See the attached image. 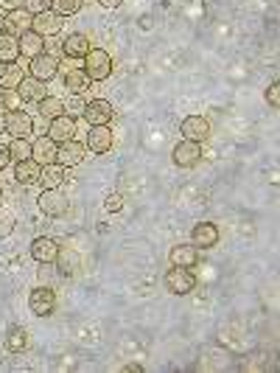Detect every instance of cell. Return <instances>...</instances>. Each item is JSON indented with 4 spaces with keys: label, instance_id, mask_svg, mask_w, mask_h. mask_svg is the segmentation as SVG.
Here are the masks:
<instances>
[{
    "label": "cell",
    "instance_id": "5",
    "mask_svg": "<svg viewBox=\"0 0 280 373\" xmlns=\"http://www.w3.org/2000/svg\"><path fill=\"white\" fill-rule=\"evenodd\" d=\"M28 73H31L34 79H40V81H51V79L59 73V59H56L53 54L42 51V54H37V56L31 59Z\"/></svg>",
    "mask_w": 280,
    "mask_h": 373
},
{
    "label": "cell",
    "instance_id": "31",
    "mask_svg": "<svg viewBox=\"0 0 280 373\" xmlns=\"http://www.w3.org/2000/svg\"><path fill=\"white\" fill-rule=\"evenodd\" d=\"M9 152H12V160H15V163L28 160V157H31V141H28V138H12Z\"/></svg>",
    "mask_w": 280,
    "mask_h": 373
},
{
    "label": "cell",
    "instance_id": "39",
    "mask_svg": "<svg viewBox=\"0 0 280 373\" xmlns=\"http://www.w3.org/2000/svg\"><path fill=\"white\" fill-rule=\"evenodd\" d=\"M9 163H12V152L6 143H0V168H6Z\"/></svg>",
    "mask_w": 280,
    "mask_h": 373
},
{
    "label": "cell",
    "instance_id": "36",
    "mask_svg": "<svg viewBox=\"0 0 280 373\" xmlns=\"http://www.w3.org/2000/svg\"><path fill=\"white\" fill-rule=\"evenodd\" d=\"M12 225H15L12 214H6L3 208H0V236H9L12 233Z\"/></svg>",
    "mask_w": 280,
    "mask_h": 373
},
{
    "label": "cell",
    "instance_id": "41",
    "mask_svg": "<svg viewBox=\"0 0 280 373\" xmlns=\"http://www.w3.org/2000/svg\"><path fill=\"white\" fill-rule=\"evenodd\" d=\"M124 370H126V373H132V370H135V373H140V370H143V367H140V365H138V362H132V365H126V367H124Z\"/></svg>",
    "mask_w": 280,
    "mask_h": 373
},
{
    "label": "cell",
    "instance_id": "26",
    "mask_svg": "<svg viewBox=\"0 0 280 373\" xmlns=\"http://www.w3.org/2000/svg\"><path fill=\"white\" fill-rule=\"evenodd\" d=\"M23 79H26V76H23V68H17V62L0 68V87H3V90H17V84H20Z\"/></svg>",
    "mask_w": 280,
    "mask_h": 373
},
{
    "label": "cell",
    "instance_id": "45",
    "mask_svg": "<svg viewBox=\"0 0 280 373\" xmlns=\"http://www.w3.org/2000/svg\"><path fill=\"white\" fill-rule=\"evenodd\" d=\"M0 68H3V65H0Z\"/></svg>",
    "mask_w": 280,
    "mask_h": 373
},
{
    "label": "cell",
    "instance_id": "35",
    "mask_svg": "<svg viewBox=\"0 0 280 373\" xmlns=\"http://www.w3.org/2000/svg\"><path fill=\"white\" fill-rule=\"evenodd\" d=\"M51 3H53V0H26V9H28L31 15H40V12H48Z\"/></svg>",
    "mask_w": 280,
    "mask_h": 373
},
{
    "label": "cell",
    "instance_id": "11",
    "mask_svg": "<svg viewBox=\"0 0 280 373\" xmlns=\"http://www.w3.org/2000/svg\"><path fill=\"white\" fill-rule=\"evenodd\" d=\"M84 154H87V146H84V143H79V141L73 138V141L59 143L56 163H59V166H65V168H73V166H79V163L84 160Z\"/></svg>",
    "mask_w": 280,
    "mask_h": 373
},
{
    "label": "cell",
    "instance_id": "19",
    "mask_svg": "<svg viewBox=\"0 0 280 373\" xmlns=\"http://www.w3.org/2000/svg\"><path fill=\"white\" fill-rule=\"evenodd\" d=\"M17 93H20V99H23V102H34V104H40V102L48 96L45 81H40V79H34V76L23 79V81L17 84Z\"/></svg>",
    "mask_w": 280,
    "mask_h": 373
},
{
    "label": "cell",
    "instance_id": "17",
    "mask_svg": "<svg viewBox=\"0 0 280 373\" xmlns=\"http://www.w3.org/2000/svg\"><path fill=\"white\" fill-rule=\"evenodd\" d=\"M171 267H185V269H191L199 264V247L194 244H176L171 247Z\"/></svg>",
    "mask_w": 280,
    "mask_h": 373
},
{
    "label": "cell",
    "instance_id": "40",
    "mask_svg": "<svg viewBox=\"0 0 280 373\" xmlns=\"http://www.w3.org/2000/svg\"><path fill=\"white\" fill-rule=\"evenodd\" d=\"M99 3H101L104 9H118V6L124 3V0H99Z\"/></svg>",
    "mask_w": 280,
    "mask_h": 373
},
{
    "label": "cell",
    "instance_id": "14",
    "mask_svg": "<svg viewBox=\"0 0 280 373\" xmlns=\"http://www.w3.org/2000/svg\"><path fill=\"white\" fill-rule=\"evenodd\" d=\"M56 154H59V143L48 135H42L40 141L31 143V157L40 163V166H48V163H56Z\"/></svg>",
    "mask_w": 280,
    "mask_h": 373
},
{
    "label": "cell",
    "instance_id": "44",
    "mask_svg": "<svg viewBox=\"0 0 280 373\" xmlns=\"http://www.w3.org/2000/svg\"><path fill=\"white\" fill-rule=\"evenodd\" d=\"M0 208H3V191H0Z\"/></svg>",
    "mask_w": 280,
    "mask_h": 373
},
{
    "label": "cell",
    "instance_id": "16",
    "mask_svg": "<svg viewBox=\"0 0 280 373\" xmlns=\"http://www.w3.org/2000/svg\"><path fill=\"white\" fill-rule=\"evenodd\" d=\"M56 255H59V244H56L53 239L37 236V239L31 241V258H34V261H40V264H53Z\"/></svg>",
    "mask_w": 280,
    "mask_h": 373
},
{
    "label": "cell",
    "instance_id": "21",
    "mask_svg": "<svg viewBox=\"0 0 280 373\" xmlns=\"http://www.w3.org/2000/svg\"><path fill=\"white\" fill-rule=\"evenodd\" d=\"M90 51V40L84 34H67V40L62 42V54L67 59H84Z\"/></svg>",
    "mask_w": 280,
    "mask_h": 373
},
{
    "label": "cell",
    "instance_id": "33",
    "mask_svg": "<svg viewBox=\"0 0 280 373\" xmlns=\"http://www.w3.org/2000/svg\"><path fill=\"white\" fill-rule=\"evenodd\" d=\"M84 104H87V102H84L81 96H73V99H67L65 113H67V116H81V113H84Z\"/></svg>",
    "mask_w": 280,
    "mask_h": 373
},
{
    "label": "cell",
    "instance_id": "12",
    "mask_svg": "<svg viewBox=\"0 0 280 373\" xmlns=\"http://www.w3.org/2000/svg\"><path fill=\"white\" fill-rule=\"evenodd\" d=\"M6 132L15 135V138H28V135L34 132V121H31V116L23 113V110H12V113H6Z\"/></svg>",
    "mask_w": 280,
    "mask_h": 373
},
{
    "label": "cell",
    "instance_id": "6",
    "mask_svg": "<svg viewBox=\"0 0 280 373\" xmlns=\"http://www.w3.org/2000/svg\"><path fill=\"white\" fill-rule=\"evenodd\" d=\"M179 132L185 135V141L202 143V141H208V135H211V121H208V118H202V116H188V118L182 121Z\"/></svg>",
    "mask_w": 280,
    "mask_h": 373
},
{
    "label": "cell",
    "instance_id": "18",
    "mask_svg": "<svg viewBox=\"0 0 280 373\" xmlns=\"http://www.w3.org/2000/svg\"><path fill=\"white\" fill-rule=\"evenodd\" d=\"M31 23H34V15H31L26 6H23V9H15V12H9V17H6V34L20 37V34L31 31Z\"/></svg>",
    "mask_w": 280,
    "mask_h": 373
},
{
    "label": "cell",
    "instance_id": "1",
    "mask_svg": "<svg viewBox=\"0 0 280 373\" xmlns=\"http://www.w3.org/2000/svg\"><path fill=\"white\" fill-rule=\"evenodd\" d=\"M84 73L90 81H104L113 76V56L104 48H90L84 56Z\"/></svg>",
    "mask_w": 280,
    "mask_h": 373
},
{
    "label": "cell",
    "instance_id": "8",
    "mask_svg": "<svg viewBox=\"0 0 280 373\" xmlns=\"http://www.w3.org/2000/svg\"><path fill=\"white\" fill-rule=\"evenodd\" d=\"M73 135H76V118H73V116L62 113V116L51 118V124H48V138H53L56 143H65V141H73Z\"/></svg>",
    "mask_w": 280,
    "mask_h": 373
},
{
    "label": "cell",
    "instance_id": "37",
    "mask_svg": "<svg viewBox=\"0 0 280 373\" xmlns=\"http://www.w3.org/2000/svg\"><path fill=\"white\" fill-rule=\"evenodd\" d=\"M104 208H107L110 214H118V211L124 208V197H121V194H110L107 203H104Z\"/></svg>",
    "mask_w": 280,
    "mask_h": 373
},
{
    "label": "cell",
    "instance_id": "4",
    "mask_svg": "<svg viewBox=\"0 0 280 373\" xmlns=\"http://www.w3.org/2000/svg\"><path fill=\"white\" fill-rule=\"evenodd\" d=\"M81 116L87 118L90 127H104V124L113 121L115 110H113V104H110L107 99H92L90 104H84V113H81Z\"/></svg>",
    "mask_w": 280,
    "mask_h": 373
},
{
    "label": "cell",
    "instance_id": "27",
    "mask_svg": "<svg viewBox=\"0 0 280 373\" xmlns=\"http://www.w3.org/2000/svg\"><path fill=\"white\" fill-rule=\"evenodd\" d=\"M56 261H59V269H62L65 275H76V269L81 267V258H79V253H76V250H67V247H59V255H56Z\"/></svg>",
    "mask_w": 280,
    "mask_h": 373
},
{
    "label": "cell",
    "instance_id": "22",
    "mask_svg": "<svg viewBox=\"0 0 280 373\" xmlns=\"http://www.w3.org/2000/svg\"><path fill=\"white\" fill-rule=\"evenodd\" d=\"M65 90H70L73 96H81L84 90H90V76L84 73V68H65Z\"/></svg>",
    "mask_w": 280,
    "mask_h": 373
},
{
    "label": "cell",
    "instance_id": "3",
    "mask_svg": "<svg viewBox=\"0 0 280 373\" xmlns=\"http://www.w3.org/2000/svg\"><path fill=\"white\" fill-rule=\"evenodd\" d=\"M28 309H31L37 317L53 315V309H56V292H53L51 287H37V289H31V295H28Z\"/></svg>",
    "mask_w": 280,
    "mask_h": 373
},
{
    "label": "cell",
    "instance_id": "24",
    "mask_svg": "<svg viewBox=\"0 0 280 373\" xmlns=\"http://www.w3.org/2000/svg\"><path fill=\"white\" fill-rule=\"evenodd\" d=\"M40 171H42V166H40L34 157H28V160H20V163L15 166V177H17V182H23V185H31V182H37V180H40Z\"/></svg>",
    "mask_w": 280,
    "mask_h": 373
},
{
    "label": "cell",
    "instance_id": "13",
    "mask_svg": "<svg viewBox=\"0 0 280 373\" xmlns=\"http://www.w3.org/2000/svg\"><path fill=\"white\" fill-rule=\"evenodd\" d=\"M191 244H194V247H202V250L216 247V244H219V228H216L213 222H199V225H194V230H191Z\"/></svg>",
    "mask_w": 280,
    "mask_h": 373
},
{
    "label": "cell",
    "instance_id": "28",
    "mask_svg": "<svg viewBox=\"0 0 280 373\" xmlns=\"http://www.w3.org/2000/svg\"><path fill=\"white\" fill-rule=\"evenodd\" d=\"M26 345H28V331L20 328V326L9 328V334H6V348H9L12 354H23Z\"/></svg>",
    "mask_w": 280,
    "mask_h": 373
},
{
    "label": "cell",
    "instance_id": "15",
    "mask_svg": "<svg viewBox=\"0 0 280 373\" xmlns=\"http://www.w3.org/2000/svg\"><path fill=\"white\" fill-rule=\"evenodd\" d=\"M67 197L59 194V189H51V191H42L40 197V208L45 216H65L67 214Z\"/></svg>",
    "mask_w": 280,
    "mask_h": 373
},
{
    "label": "cell",
    "instance_id": "32",
    "mask_svg": "<svg viewBox=\"0 0 280 373\" xmlns=\"http://www.w3.org/2000/svg\"><path fill=\"white\" fill-rule=\"evenodd\" d=\"M81 9V0H53L51 3V12H56L59 17H70Z\"/></svg>",
    "mask_w": 280,
    "mask_h": 373
},
{
    "label": "cell",
    "instance_id": "10",
    "mask_svg": "<svg viewBox=\"0 0 280 373\" xmlns=\"http://www.w3.org/2000/svg\"><path fill=\"white\" fill-rule=\"evenodd\" d=\"M174 163L179 166V168H194L197 163H199V157H202V149H199V143H194V141H182V143H176L174 146Z\"/></svg>",
    "mask_w": 280,
    "mask_h": 373
},
{
    "label": "cell",
    "instance_id": "25",
    "mask_svg": "<svg viewBox=\"0 0 280 373\" xmlns=\"http://www.w3.org/2000/svg\"><path fill=\"white\" fill-rule=\"evenodd\" d=\"M20 59V42L12 34H0V65H15Z\"/></svg>",
    "mask_w": 280,
    "mask_h": 373
},
{
    "label": "cell",
    "instance_id": "2",
    "mask_svg": "<svg viewBox=\"0 0 280 373\" xmlns=\"http://www.w3.org/2000/svg\"><path fill=\"white\" fill-rule=\"evenodd\" d=\"M194 287H197V278L191 275V269L171 267V269L165 272V289H168L171 295H188V292H194Z\"/></svg>",
    "mask_w": 280,
    "mask_h": 373
},
{
    "label": "cell",
    "instance_id": "42",
    "mask_svg": "<svg viewBox=\"0 0 280 373\" xmlns=\"http://www.w3.org/2000/svg\"><path fill=\"white\" fill-rule=\"evenodd\" d=\"M0 132H6V113L0 110Z\"/></svg>",
    "mask_w": 280,
    "mask_h": 373
},
{
    "label": "cell",
    "instance_id": "30",
    "mask_svg": "<svg viewBox=\"0 0 280 373\" xmlns=\"http://www.w3.org/2000/svg\"><path fill=\"white\" fill-rule=\"evenodd\" d=\"M0 110L3 113H12V110H23V99L17 90H3L0 87Z\"/></svg>",
    "mask_w": 280,
    "mask_h": 373
},
{
    "label": "cell",
    "instance_id": "29",
    "mask_svg": "<svg viewBox=\"0 0 280 373\" xmlns=\"http://www.w3.org/2000/svg\"><path fill=\"white\" fill-rule=\"evenodd\" d=\"M65 113V102L62 99H53V96H45L42 102H40V116L42 118H56V116H62Z\"/></svg>",
    "mask_w": 280,
    "mask_h": 373
},
{
    "label": "cell",
    "instance_id": "34",
    "mask_svg": "<svg viewBox=\"0 0 280 373\" xmlns=\"http://www.w3.org/2000/svg\"><path fill=\"white\" fill-rule=\"evenodd\" d=\"M266 102L272 104V110L280 107V81H272V84H269V90H266Z\"/></svg>",
    "mask_w": 280,
    "mask_h": 373
},
{
    "label": "cell",
    "instance_id": "20",
    "mask_svg": "<svg viewBox=\"0 0 280 373\" xmlns=\"http://www.w3.org/2000/svg\"><path fill=\"white\" fill-rule=\"evenodd\" d=\"M37 182L42 185V191L59 189V185L65 182V166H59V163H48V166H42V171H40V180H37Z\"/></svg>",
    "mask_w": 280,
    "mask_h": 373
},
{
    "label": "cell",
    "instance_id": "9",
    "mask_svg": "<svg viewBox=\"0 0 280 373\" xmlns=\"http://www.w3.org/2000/svg\"><path fill=\"white\" fill-rule=\"evenodd\" d=\"M92 154H107L113 149V129L104 124V127H90V135H87V143H84Z\"/></svg>",
    "mask_w": 280,
    "mask_h": 373
},
{
    "label": "cell",
    "instance_id": "38",
    "mask_svg": "<svg viewBox=\"0 0 280 373\" xmlns=\"http://www.w3.org/2000/svg\"><path fill=\"white\" fill-rule=\"evenodd\" d=\"M23 6H26V0H0V12H15Z\"/></svg>",
    "mask_w": 280,
    "mask_h": 373
},
{
    "label": "cell",
    "instance_id": "43",
    "mask_svg": "<svg viewBox=\"0 0 280 373\" xmlns=\"http://www.w3.org/2000/svg\"><path fill=\"white\" fill-rule=\"evenodd\" d=\"M0 34H6V17L0 15Z\"/></svg>",
    "mask_w": 280,
    "mask_h": 373
},
{
    "label": "cell",
    "instance_id": "23",
    "mask_svg": "<svg viewBox=\"0 0 280 373\" xmlns=\"http://www.w3.org/2000/svg\"><path fill=\"white\" fill-rule=\"evenodd\" d=\"M17 42H20V56H28V59H34L37 54L45 51V37H40L37 31H26V34H20Z\"/></svg>",
    "mask_w": 280,
    "mask_h": 373
},
{
    "label": "cell",
    "instance_id": "7",
    "mask_svg": "<svg viewBox=\"0 0 280 373\" xmlns=\"http://www.w3.org/2000/svg\"><path fill=\"white\" fill-rule=\"evenodd\" d=\"M65 17H59L56 12H40V15H34V23H31V31H37L40 37H56L59 31H62V23Z\"/></svg>",
    "mask_w": 280,
    "mask_h": 373
}]
</instances>
